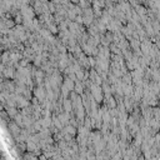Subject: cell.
I'll return each mask as SVG.
<instances>
[{
    "label": "cell",
    "mask_w": 160,
    "mask_h": 160,
    "mask_svg": "<svg viewBox=\"0 0 160 160\" xmlns=\"http://www.w3.org/2000/svg\"><path fill=\"white\" fill-rule=\"evenodd\" d=\"M158 45H159V48H160V40H159V43H158Z\"/></svg>",
    "instance_id": "6da1fadb"
}]
</instances>
